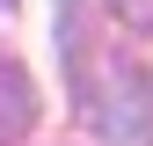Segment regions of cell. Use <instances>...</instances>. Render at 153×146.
Instances as JSON below:
<instances>
[{"mask_svg":"<svg viewBox=\"0 0 153 146\" xmlns=\"http://www.w3.org/2000/svg\"><path fill=\"white\" fill-rule=\"evenodd\" d=\"M109 146H153V80L139 59H109L102 66V102H88Z\"/></svg>","mask_w":153,"mask_h":146,"instance_id":"obj_1","label":"cell"},{"mask_svg":"<svg viewBox=\"0 0 153 146\" xmlns=\"http://www.w3.org/2000/svg\"><path fill=\"white\" fill-rule=\"evenodd\" d=\"M29 124H36V80H29L22 59L0 51V146H22Z\"/></svg>","mask_w":153,"mask_h":146,"instance_id":"obj_2","label":"cell"},{"mask_svg":"<svg viewBox=\"0 0 153 146\" xmlns=\"http://www.w3.org/2000/svg\"><path fill=\"white\" fill-rule=\"evenodd\" d=\"M59 44L73 66V110H80V0H59Z\"/></svg>","mask_w":153,"mask_h":146,"instance_id":"obj_3","label":"cell"},{"mask_svg":"<svg viewBox=\"0 0 153 146\" xmlns=\"http://www.w3.org/2000/svg\"><path fill=\"white\" fill-rule=\"evenodd\" d=\"M109 7L124 15V29H139V36H153V0H109Z\"/></svg>","mask_w":153,"mask_h":146,"instance_id":"obj_4","label":"cell"},{"mask_svg":"<svg viewBox=\"0 0 153 146\" xmlns=\"http://www.w3.org/2000/svg\"><path fill=\"white\" fill-rule=\"evenodd\" d=\"M0 7H15V0H0Z\"/></svg>","mask_w":153,"mask_h":146,"instance_id":"obj_5","label":"cell"}]
</instances>
